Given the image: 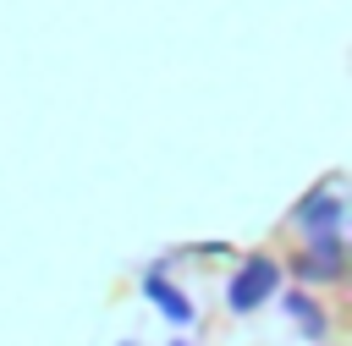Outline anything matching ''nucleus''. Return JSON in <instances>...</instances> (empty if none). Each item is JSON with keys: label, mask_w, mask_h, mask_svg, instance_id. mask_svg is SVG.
<instances>
[{"label": "nucleus", "mask_w": 352, "mask_h": 346, "mask_svg": "<svg viewBox=\"0 0 352 346\" xmlns=\"http://www.w3.org/2000/svg\"><path fill=\"white\" fill-rule=\"evenodd\" d=\"M148 291H154V297H160V302H165V313H170V319H176V324H182V319H192V313H187V297H176V291H170V286H165V280H160V275H154V280H148Z\"/></svg>", "instance_id": "2"}, {"label": "nucleus", "mask_w": 352, "mask_h": 346, "mask_svg": "<svg viewBox=\"0 0 352 346\" xmlns=\"http://www.w3.org/2000/svg\"><path fill=\"white\" fill-rule=\"evenodd\" d=\"M275 291V264H264V258H253L242 275H236V286H231V308L236 313H248L258 297H270Z\"/></svg>", "instance_id": "1"}]
</instances>
